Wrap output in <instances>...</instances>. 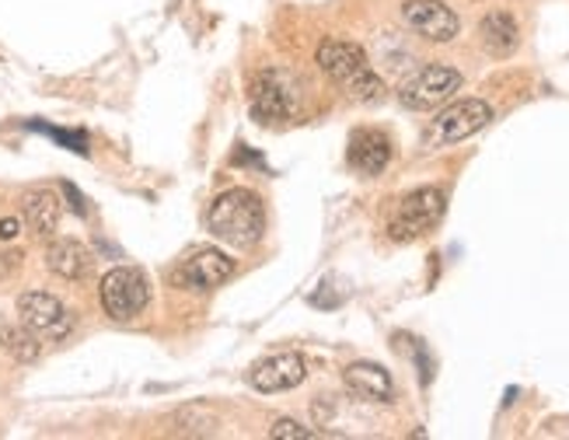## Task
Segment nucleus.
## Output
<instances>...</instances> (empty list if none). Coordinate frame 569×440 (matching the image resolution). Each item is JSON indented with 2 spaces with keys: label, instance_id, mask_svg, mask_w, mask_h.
I'll return each mask as SVG.
<instances>
[{
  "label": "nucleus",
  "instance_id": "obj_5",
  "mask_svg": "<svg viewBox=\"0 0 569 440\" xmlns=\"http://www.w3.org/2000/svg\"><path fill=\"white\" fill-rule=\"evenodd\" d=\"M492 122V109L482 98H461V102H451L448 109H440L437 119H430L427 127V147H448L458 143L465 137L479 133L482 127Z\"/></svg>",
  "mask_w": 569,
  "mask_h": 440
},
{
  "label": "nucleus",
  "instance_id": "obj_6",
  "mask_svg": "<svg viewBox=\"0 0 569 440\" xmlns=\"http://www.w3.org/2000/svg\"><path fill=\"white\" fill-rule=\"evenodd\" d=\"M455 91H461V73L448 63H430L423 70H416L412 78L399 88V102L406 109L427 112V109H437V106L448 102Z\"/></svg>",
  "mask_w": 569,
  "mask_h": 440
},
{
  "label": "nucleus",
  "instance_id": "obj_22",
  "mask_svg": "<svg viewBox=\"0 0 569 440\" xmlns=\"http://www.w3.org/2000/svg\"><path fill=\"white\" fill-rule=\"evenodd\" d=\"M21 266V252H0V280H8Z\"/></svg>",
  "mask_w": 569,
  "mask_h": 440
},
{
  "label": "nucleus",
  "instance_id": "obj_16",
  "mask_svg": "<svg viewBox=\"0 0 569 440\" xmlns=\"http://www.w3.org/2000/svg\"><path fill=\"white\" fill-rule=\"evenodd\" d=\"M24 224H29L39 238H53L60 224V200L53 189H32L24 196Z\"/></svg>",
  "mask_w": 569,
  "mask_h": 440
},
{
  "label": "nucleus",
  "instance_id": "obj_21",
  "mask_svg": "<svg viewBox=\"0 0 569 440\" xmlns=\"http://www.w3.org/2000/svg\"><path fill=\"white\" fill-rule=\"evenodd\" d=\"M63 196L70 200V210L78 213V217H84V213H88V207H84V196H81L78 189H73L70 182H63Z\"/></svg>",
  "mask_w": 569,
  "mask_h": 440
},
{
  "label": "nucleus",
  "instance_id": "obj_8",
  "mask_svg": "<svg viewBox=\"0 0 569 440\" xmlns=\"http://www.w3.org/2000/svg\"><path fill=\"white\" fill-rule=\"evenodd\" d=\"M402 18L416 36L430 42H451L461 29L458 14L448 4H440V0H406Z\"/></svg>",
  "mask_w": 569,
  "mask_h": 440
},
{
  "label": "nucleus",
  "instance_id": "obj_11",
  "mask_svg": "<svg viewBox=\"0 0 569 440\" xmlns=\"http://www.w3.org/2000/svg\"><path fill=\"white\" fill-rule=\"evenodd\" d=\"M350 168L360 171V176H381L391 161V140L381 130H357L350 137Z\"/></svg>",
  "mask_w": 569,
  "mask_h": 440
},
{
  "label": "nucleus",
  "instance_id": "obj_2",
  "mask_svg": "<svg viewBox=\"0 0 569 440\" xmlns=\"http://www.w3.org/2000/svg\"><path fill=\"white\" fill-rule=\"evenodd\" d=\"M318 67L329 73V78L353 98V102L375 106L385 98V81L370 67L367 53L357 42H342V39H329L318 46Z\"/></svg>",
  "mask_w": 569,
  "mask_h": 440
},
{
  "label": "nucleus",
  "instance_id": "obj_18",
  "mask_svg": "<svg viewBox=\"0 0 569 440\" xmlns=\"http://www.w3.org/2000/svg\"><path fill=\"white\" fill-rule=\"evenodd\" d=\"M171 423H176V433H186V437H213L217 433V416L200 402L179 409Z\"/></svg>",
  "mask_w": 569,
  "mask_h": 440
},
{
  "label": "nucleus",
  "instance_id": "obj_3",
  "mask_svg": "<svg viewBox=\"0 0 569 440\" xmlns=\"http://www.w3.org/2000/svg\"><path fill=\"white\" fill-rule=\"evenodd\" d=\"M443 210H448V200H443V192L433 189V186H423V189L402 196L399 207H395V213H391V220H388L391 241L423 238L427 231H433L440 224Z\"/></svg>",
  "mask_w": 569,
  "mask_h": 440
},
{
  "label": "nucleus",
  "instance_id": "obj_10",
  "mask_svg": "<svg viewBox=\"0 0 569 440\" xmlns=\"http://www.w3.org/2000/svg\"><path fill=\"white\" fill-rule=\"evenodd\" d=\"M234 277V259H228L224 252H196L182 269H179V283L196 290V293H207L220 283H228Z\"/></svg>",
  "mask_w": 569,
  "mask_h": 440
},
{
  "label": "nucleus",
  "instance_id": "obj_17",
  "mask_svg": "<svg viewBox=\"0 0 569 440\" xmlns=\"http://www.w3.org/2000/svg\"><path fill=\"white\" fill-rule=\"evenodd\" d=\"M0 347H4L18 363H32L39 360V336L29 332L24 326H11V322H0Z\"/></svg>",
  "mask_w": 569,
  "mask_h": 440
},
{
  "label": "nucleus",
  "instance_id": "obj_19",
  "mask_svg": "<svg viewBox=\"0 0 569 440\" xmlns=\"http://www.w3.org/2000/svg\"><path fill=\"white\" fill-rule=\"evenodd\" d=\"M269 437H273V440H311L315 430H308L305 423H297V420H277L273 427H269Z\"/></svg>",
  "mask_w": 569,
  "mask_h": 440
},
{
  "label": "nucleus",
  "instance_id": "obj_4",
  "mask_svg": "<svg viewBox=\"0 0 569 440\" xmlns=\"http://www.w3.org/2000/svg\"><path fill=\"white\" fill-rule=\"evenodd\" d=\"M98 293H102V308L109 318H116V322H130V318H137L147 308V301H151V283H147L140 269L119 266L102 277Z\"/></svg>",
  "mask_w": 569,
  "mask_h": 440
},
{
  "label": "nucleus",
  "instance_id": "obj_12",
  "mask_svg": "<svg viewBox=\"0 0 569 440\" xmlns=\"http://www.w3.org/2000/svg\"><path fill=\"white\" fill-rule=\"evenodd\" d=\"M342 381L363 402H391L395 399V381L381 363H367V360L350 363L342 371Z\"/></svg>",
  "mask_w": 569,
  "mask_h": 440
},
{
  "label": "nucleus",
  "instance_id": "obj_14",
  "mask_svg": "<svg viewBox=\"0 0 569 440\" xmlns=\"http://www.w3.org/2000/svg\"><path fill=\"white\" fill-rule=\"evenodd\" d=\"M46 266L53 269L60 280H84L91 273V252L84 249L81 241L73 238H60L49 244L46 252Z\"/></svg>",
  "mask_w": 569,
  "mask_h": 440
},
{
  "label": "nucleus",
  "instance_id": "obj_15",
  "mask_svg": "<svg viewBox=\"0 0 569 440\" xmlns=\"http://www.w3.org/2000/svg\"><path fill=\"white\" fill-rule=\"evenodd\" d=\"M479 42H482V49L489 57L503 60V57L513 53L517 42H521V29H517V21L507 11H492L479 24Z\"/></svg>",
  "mask_w": 569,
  "mask_h": 440
},
{
  "label": "nucleus",
  "instance_id": "obj_1",
  "mask_svg": "<svg viewBox=\"0 0 569 440\" xmlns=\"http://www.w3.org/2000/svg\"><path fill=\"white\" fill-rule=\"evenodd\" d=\"M207 228L231 249H252L266 234V207L252 189H228L213 200Z\"/></svg>",
  "mask_w": 569,
  "mask_h": 440
},
{
  "label": "nucleus",
  "instance_id": "obj_20",
  "mask_svg": "<svg viewBox=\"0 0 569 440\" xmlns=\"http://www.w3.org/2000/svg\"><path fill=\"white\" fill-rule=\"evenodd\" d=\"M36 130H42V133H49L53 140H60L63 147H70V151H78V154H88V140H84V133H63V130H53V127H39V122H32Z\"/></svg>",
  "mask_w": 569,
  "mask_h": 440
},
{
  "label": "nucleus",
  "instance_id": "obj_13",
  "mask_svg": "<svg viewBox=\"0 0 569 440\" xmlns=\"http://www.w3.org/2000/svg\"><path fill=\"white\" fill-rule=\"evenodd\" d=\"M252 116L259 122H283L293 116V102L277 73H259L252 81Z\"/></svg>",
  "mask_w": 569,
  "mask_h": 440
},
{
  "label": "nucleus",
  "instance_id": "obj_7",
  "mask_svg": "<svg viewBox=\"0 0 569 440\" xmlns=\"http://www.w3.org/2000/svg\"><path fill=\"white\" fill-rule=\"evenodd\" d=\"M18 318H21V326L36 332L39 339H67L70 329H73V318L70 311L63 308L60 298H53V293H46V290H29V293H21L18 298Z\"/></svg>",
  "mask_w": 569,
  "mask_h": 440
},
{
  "label": "nucleus",
  "instance_id": "obj_23",
  "mask_svg": "<svg viewBox=\"0 0 569 440\" xmlns=\"http://www.w3.org/2000/svg\"><path fill=\"white\" fill-rule=\"evenodd\" d=\"M18 231H21V220L18 217H4V220H0V241L18 238Z\"/></svg>",
  "mask_w": 569,
  "mask_h": 440
},
{
  "label": "nucleus",
  "instance_id": "obj_9",
  "mask_svg": "<svg viewBox=\"0 0 569 440\" xmlns=\"http://www.w3.org/2000/svg\"><path fill=\"white\" fill-rule=\"evenodd\" d=\"M308 367H305V357L301 353H273L266 357L252 367V388L262 391V396H273V391H290L305 381Z\"/></svg>",
  "mask_w": 569,
  "mask_h": 440
}]
</instances>
